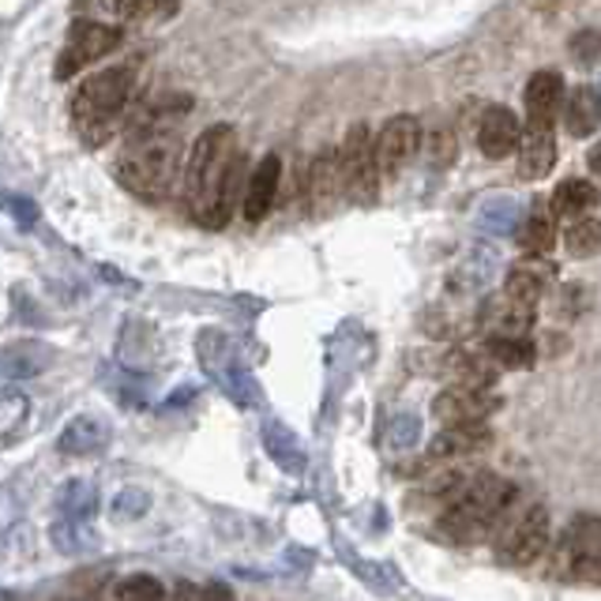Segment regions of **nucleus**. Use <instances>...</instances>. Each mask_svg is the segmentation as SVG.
I'll list each match as a JSON object with an SVG mask.
<instances>
[{"label": "nucleus", "mask_w": 601, "mask_h": 601, "mask_svg": "<svg viewBox=\"0 0 601 601\" xmlns=\"http://www.w3.org/2000/svg\"><path fill=\"white\" fill-rule=\"evenodd\" d=\"M241 169L245 158L237 151L230 124H215L196 139L185 166V199L188 211L207 230H222L241 199Z\"/></svg>", "instance_id": "f257e3e1"}, {"label": "nucleus", "mask_w": 601, "mask_h": 601, "mask_svg": "<svg viewBox=\"0 0 601 601\" xmlns=\"http://www.w3.org/2000/svg\"><path fill=\"white\" fill-rule=\"evenodd\" d=\"M180 147L174 128H155V124H136L128 132V147L117 162V180L132 196L158 204L174 193L180 177Z\"/></svg>", "instance_id": "f03ea898"}, {"label": "nucleus", "mask_w": 601, "mask_h": 601, "mask_svg": "<svg viewBox=\"0 0 601 601\" xmlns=\"http://www.w3.org/2000/svg\"><path fill=\"white\" fill-rule=\"evenodd\" d=\"M515 500H519V489L511 481H504L500 474H470L459 500L452 508H444L441 530L452 541H459V546H470V541H478L481 533H489L508 519Z\"/></svg>", "instance_id": "7ed1b4c3"}, {"label": "nucleus", "mask_w": 601, "mask_h": 601, "mask_svg": "<svg viewBox=\"0 0 601 601\" xmlns=\"http://www.w3.org/2000/svg\"><path fill=\"white\" fill-rule=\"evenodd\" d=\"M132 102V72L110 69L80 83L72 94V124L91 147H102L121 128V117Z\"/></svg>", "instance_id": "20e7f679"}, {"label": "nucleus", "mask_w": 601, "mask_h": 601, "mask_svg": "<svg viewBox=\"0 0 601 601\" xmlns=\"http://www.w3.org/2000/svg\"><path fill=\"white\" fill-rule=\"evenodd\" d=\"M339 158H342L346 199L372 204L380 193V158H376V139H372L369 124H354V128L346 132V143H342Z\"/></svg>", "instance_id": "39448f33"}, {"label": "nucleus", "mask_w": 601, "mask_h": 601, "mask_svg": "<svg viewBox=\"0 0 601 601\" xmlns=\"http://www.w3.org/2000/svg\"><path fill=\"white\" fill-rule=\"evenodd\" d=\"M121 38H124L121 27L99 23V19H75L69 31V42H64V50H61V61H56V80H72L80 69L102 61L106 53L117 50Z\"/></svg>", "instance_id": "423d86ee"}, {"label": "nucleus", "mask_w": 601, "mask_h": 601, "mask_svg": "<svg viewBox=\"0 0 601 601\" xmlns=\"http://www.w3.org/2000/svg\"><path fill=\"white\" fill-rule=\"evenodd\" d=\"M549 549V511L541 504H530V508L519 511V519H504V533H500V560L515 568H530L541 552Z\"/></svg>", "instance_id": "0eeeda50"}, {"label": "nucleus", "mask_w": 601, "mask_h": 601, "mask_svg": "<svg viewBox=\"0 0 601 601\" xmlns=\"http://www.w3.org/2000/svg\"><path fill=\"white\" fill-rule=\"evenodd\" d=\"M199 358H204L207 372H211L218 384L226 387V395H230L234 403H241V406H256V403H260V387H256L252 372H248L241 361H237L234 346L222 335H215V331H204V335H199Z\"/></svg>", "instance_id": "6e6552de"}, {"label": "nucleus", "mask_w": 601, "mask_h": 601, "mask_svg": "<svg viewBox=\"0 0 601 601\" xmlns=\"http://www.w3.org/2000/svg\"><path fill=\"white\" fill-rule=\"evenodd\" d=\"M496 406H500V398L493 395V387L452 384L436 395L433 414H436V422H444V425H474V422H485Z\"/></svg>", "instance_id": "1a4fd4ad"}, {"label": "nucleus", "mask_w": 601, "mask_h": 601, "mask_svg": "<svg viewBox=\"0 0 601 601\" xmlns=\"http://www.w3.org/2000/svg\"><path fill=\"white\" fill-rule=\"evenodd\" d=\"M417 147H422V124H417V117H410V113H403V117H391L376 139L380 174L395 177L398 169L417 155Z\"/></svg>", "instance_id": "9d476101"}, {"label": "nucleus", "mask_w": 601, "mask_h": 601, "mask_svg": "<svg viewBox=\"0 0 601 601\" xmlns=\"http://www.w3.org/2000/svg\"><path fill=\"white\" fill-rule=\"evenodd\" d=\"M478 323L489 339H527V331L533 328V304L511 298L504 290L500 298H489L481 304Z\"/></svg>", "instance_id": "9b49d317"}, {"label": "nucleus", "mask_w": 601, "mask_h": 601, "mask_svg": "<svg viewBox=\"0 0 601 601\" xmlns=\"http://www.w3.org/2000/svg\"><path fill=\"white\" fill-rule=\"evenodd\" d=\"M571 538V579H587L598 583L601 579V515H579L568 527Z\"/></svg>", "instance_id": "f8f14e48"}, {"label": "nucleus", "mask_w": 601, "mask_h": 601, "mask_svg": "<svg viewBox=\"0 0 601 601\" xmlns=\"http://www.w3.org/2000/svg\"><path fill=\"white\" fill-rule=\"evenodd\" d=\"M557 166V139H552V124L546 121H527L519 139V177L522 180H541Z\"/></svg>", "instance_id": "ddd939ff"}, {"label": "nucleus", "mask_w": 601, "mask_h": 601, "mask_svg": "<svg viewBox=\"0 0 601 601\" xmlns=\"http://www.w3.org/2000/svg\"><path fill=\"white\" fill-rule=\"evenodd\" d=\"M522 124L508 106H489L481 113L478 124V147L485 158H508L511 151H519Z\"/></svg>", "instance_id": "4468645a"}, {"label": "nucleus", "mask_w": 601, "mask_h": 601, "mask_svg": "<svg viewBox=\"0 0 601 601\" xmlns=\"http://www.w3.org/2000/svg\"><path fill=\"white\" fill-rule=\"evenodd\" d=\"M493 444V433L485 428V422L474 425H444V433L428 444V459L444 463V459H466V455H478Z\"/></svg>", "instance_id": "2eb2a0df"}, {"label": "nucleus", "mask_w": 601, "mask_h": 601, "mask_svg": "<svg viewBox=\"0 0 601 601\" xmlns=\"http://www.w3.org/2000/svg\"><path fill=\"white\" fill-rule=\"evenodd\" d=\"M279 180H282L279 155L260 158V166L252 169V180H248V193H245V218L248 222H260V218L271 211V204L279 199Z\"/></svg>", "instance_id": "dca6fc26"}, {"label": "nucleus", "mask_w": 601, "mask_h": 601, "mask_svg": "<svg viewBox=\"0 0 601 601\" xmlns=\"http://www.w3.org/2000/svg\"><path fill=\"white\" fill-rule=\"evenodd\" d=\"M339 193L346 196V185H342V158L335 155V151H320L309 166V199L323 215L339 199Z\"/></svg>", "instance_id": "f3484780"}, {"label": "nucleus", "mask_w": 601, "mask_h": 601, "mask_svg": "<svg viewBox=\"0 0 601 601\" xmlns=\"http://www.w3.org/2000/svg\"><path fill=\"white\" fill-rule=\"evenodd\" d=\"M557 113H564V80L560 72H538L527 83V121L552 124Z\"/></svg>", "instance_id": "a211bd4d"}, {"label": "nucleus", "mask_w": 601, "mask_h": 601, "mask_svg": "<svg viewBox=\"0 0 601 601\" xmlns=\"http://www.w3.org/2000/svg\"><path fill=\"white\" fill-rule=\"evenodd\" d=\"M106 444H110V425L91 414L72 417V422L64 425L61 441H56V447H61L64 455H99L106 452Z\"/></svg>", "instance_id": "6ab92c4d"}, {"label": "nucleus", "mask_w": 601, "mask_h": 601, "mask_svg": "<svg viewBox=\"0 0 601 601\" xmlns=\"http://www.w3.org/2000/svg\"><path fill=\"white\" fill-rule=\"evenodd\" d=\"M444 376L455 380V384H466V387H493L496 372L500 365L489 358V350L485 354H470V350H452V354L444 358Z\"/></svg>", "instance_id": "aec40b11"}, {"label": "nucleus", "mask_w": 601, "mask_h": 601, "mask_svg": "<svg viewBox=\"0 0 601 601\" xmlns=\"http://www.w3.org/2000/svg\"><path fill=\"white\" fill-rule=\"evenodd\" d=\"M564 128L571 132L576 139H587L594 136V132L601 128V91L594 87H576L564 99Z\"/></svg>", "instance_id": "412c9836"}, {"label": "nucleus", "mask_w": 601, "mask_h": 601, "mask_svg": "<svg viewBox=\"0 0 601 601\" xmlns=\"http://www.w3.org/2000/svg\"><path fill=\"white\" fill-rule=\"evenodd\" d=\"M552 279H557V271H552L549 263L522 260V263H515L511 271H508V293H511V298L533 304V301H541L549 293Z\"/></svg>", "instance_id": "4be33fe9"}, {"label": "nucleus", "mask_w": 601, "mask_h": 601, "mask_svg": "<svg viewBox=\"0 0 601 601\" xmlns=\"http://www.w3.org/2000/svg\"><path fill=\"white\" fill-rule=\"evenodd\" d=\"M263 447H267V455H271V459L279 463L286 474H293V478L304 474V463H309V459H304V447H301V441L282 422H267L263 425Z\"/></svg>", "instance_id": "5701e85b"}, {"label": "nucleus", "mask_w": 601, "mask_h": 601, "mask_svg": "<svg viewBox=\"0 0 601 601\" xmlns=\"http://www.w3.org/2000/svg\"><path fill=\"white\" fill-rule=\"evenodd\" d=\"M549 199H552V211L571 222V218H583L587 211H594V207L601 204V193L590 185V180L571 177V180H560L557 193H552Z\"/></svg>", "instance_id": "b1692460"}, {"label": "nucleus", "mask_w": 601, "mask_h": 601, "mask_svg": "<svg viewBox=\"0 0 601 601\" xmlns=\"http://www.w3.org/2000/svg\"><path fill=\"white\" fill-rule=\"evenodd\" d=\"M53 361V350L42 346V342H15V346L4 350V361H0V369H4V380H31L38 372H45Z\"/></svg>", "instance_id": "393cba45"}, {"label": "nucleus", "mask_w": 601, "mask_h": 601, "mask_svg": "<svg viewBox=\"0 0 601 601\" xmlns=\"http://www.w3.org/2000/svg\"><path fill=\"white\" fill-rule=\"evenodd\" d=\"M522 218H527V211H522V204L515 196H493V199H485L481 204V211H478V226L485 234H519V226H522Z\"/></svg>", "instance_id": "a878e982"}, {"label": "nucleus", "mask_w": 601, "mask_h": 601, "mask_svg": "<svg viewBox=\"0 0 601 601\" xmlns=\"http://www.w3.org/2000/svg\"><path fill=\"white\" fill-rule=\"evenodd\" d=\"M552 215L557 211H546V207H533V211L522 218V226H519V248L522 252H530V256H546L552 245H557V222H552Z\"/></svg>", "instance_id": "bb28decb"}, {"label": "nucleus", "mask_w": 601, "mask_h": 601, "mask_svg": "<svg viewBox=\"0 0 601 601\" xmlns=\"http://www.w3.org/2000/svg\"><path fill=\"white\" fill-rule=\"evenodd\" d=\"M564 248L571 260H594L601 252V218H571L564 230Z\"/></svg>", "instance_id": "cd10ccee"}, {"label": "nucleus", "mask_w": 601, "mask_h": 601, "mask_svg": "<svg viewBox=\"0 0 601 601\" xmlns=\"http://www.w3.org/2000/svg\"><path fill=\"white\" fill-rule=\"evenodd\" d=\"M53 546L56 552H64V557H83V552L94 549V530L87 527V522L80 519H64L53 527Z\"/></svg>", "instance_id": "c85d7f7f"}, {"label": "nucleus", "mask_w": 601, "mask_h": 601, "mask_svg": "<svg viewBox=\"0 0 601 601\" xmlns=\"http://www.w3.org/2000/svg\"><path fill=\"white\" fill-rule=\"evenodd\" d=\"M94 508H99V489H94L91 481H83V478H75L64 485V493H61V515L64 519H80V522H87Z\"/></svg>", "instance_id": "c756f323"}, {"label": "nucleus", "mask_w": 601, "mask_h": 601, "mask_svg": "<svg viewBox=\"0 0 601 601\" xmlns=\"http://www.w3.org/2000/svg\"><path fill=\"white\" fill-rule=\"evenodd\" d=\"M485 350L500 369H530L538 361V350H533L530 339H489Z\"/></svg>", "instance_id": "7c9ffc66"}, {"label": "nucleus", "mask_w": 601, "mask_h": 601, "mask_svg": "<svg viewBox=\"0 0 601 601\" xmlns=\"http://www.w3.org/2000/svg\"><path fill=\"white\" fill-rule=\"evenodd\" d=\"M106 4L124 19H166L177 12L180 0H106Z\"/></svg>", "instance_id": "2f4dec72"}, {"label": "nucleus", "mask_w": 601, "mask_h": 601, "mask_svg": "<svg viewBox=\"0 0 601 601\" xmlns=\"http://www.w3.org/2000/svg\"><path fill=\"white\" fill-rule=\"evenodd\" d=\"M387 444L395 447V452H414V447L422 444V417H417V414H398V417H391V425H387Z\"/></svg>", "instance_id": "473e14b6"}, {"label": "nucleus", "mask_w": 601, "mask_h": 601, "mask_svg": "<svg viewBox=\"0 0 601 601\" xmlns=\"http://www.w3.org/2000/svg\"><path fill=\"white\" fill-rule=\"evenodd\" d=\"M117 601H166V587L151 576H128L117 583Z\"/></svg>", "instance_id": "72a5a7b5"}, {"label": "nucleus", "mask_w": 601, "mask_h": 601, "mask_svg": "<svg viewBox=\"0 0 601 601\" xmlns=\"http://www.w3.org/2000/svg\"><path fill=\"white\" fill-rule=\"evenodd\" d=\"M110 508H113V519L132 522V519H143V515L151 511V496L143 489H121L117 496H113Z\"/></svg>", "instance_id": "f704fd0d"}, {"label": "nucleus", "mask_w": 601, "mask_h": 601, "mask_svg": "<svg viewBox=\"0 0 601 601\" xmlns=\"http://www.w3.org/2000/svg\"><path fill=\"white\" fill-rule=\"evenodd\" d=\"M571 56H576L579 69H594L601 64V34L598 31H579L571 38Z\"/></svg>", "instance_id": "c9c22d12"}, {"label": "nucleus", "mask_w": 601, "mask_h": 601, "mask_svg": "<svg viewBox=\"0 0 601 601\" xmlns=\"http://www.w3.org/2000/svg\"><path fill=\"white\" fill-rule=\"evenodd\" d=\"M23 417H31V398L8 391V395H4V436H8V441L15 436V425L23 422Z\"/></svg>", "instance_id": "e433bc0d"}, {"label": "nucleus", "mask_w": 601, "mask_h": 601, "mask_svg": "<svg viewBox=\"0 0 601 601\" xmlns=\"http://www.w3.org/2000/svg\"><path fill=\"white\" fill-rule=\"evenodd\" d=\"M4 207H8V215H12L19 226H23V230H31V226L38 222V207L27 196H8Z\"/></svg>", "instance_id": "4c0bfd02"}, {"label": "nucleus", "mask_w": 601, "mask_h": 601, "mask_svg": "<svg viewBox=\"0 0 601 601\" xmlns=\"http://www.w3.org/2000/svg\"><path fill=\"white\" fill-rule=\"evenodd\" d=\"M204 594H207V601H234V590H230V587H222V583L204 587Z\"/></svg>", "instance_id": "58836bf2"}, {"label": "nucleus", "mask_w": 601, "mask_h": 601, "mask_svg": "<svg viewBox=\"0 0 601 601\" xmlns=\"http://www.w3.org/2000/svg\"><path fill=\"white\" fill-rule=\"evenodd\" d=\"M177 601H207V594L196 590L193 583H177Z\"/></svg>", "instance_id": "ea45409f"}, {"label": "nucleus", "mask_w": 601, "mask_h": 601, "mask_svg": "<svg viewBox=\"0 0 601 601\" xmlns=\"http://www.w3.org/2000/svg\"><path fill=\"white\" fill-rule=\"evenodd\" d=\"M587 166L594 169V177H601V143H594V147H590V155H587Z\"/></svg>", "instance_id": "a19ab883"}, {"label": "nucleus", "mask_w": 601, "mask_h": 601, "mask_svg": "<svg viewBox=\"0 0 601 601\" xmlns=\"http://www.w3.org/2000/svg\"><path fill=\"white\" fill-rule=\"evenodd\" d=\"M69 601H75V598H69Z\"/></svg>", "instance_id": "79ce46f5"}]
</instances>
